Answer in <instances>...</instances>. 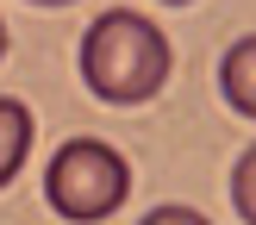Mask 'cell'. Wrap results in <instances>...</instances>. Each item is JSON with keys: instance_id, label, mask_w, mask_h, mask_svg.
Listing matches in <instances>:
<instances>
[{"instance_id": "obj_1", "label": "cell", "mask_w": 256, "mask_h": 225, "mask_svg": "<svg viewBox=\"0 0 256 225\" xmlns=\"http://www.w3.org/2000/svg\"><path fill=\"white\" fill-rule=\"evenodd\" d=\"M175 75V50L162 38L156 19L132 6H106L82 32V82L106 106H144L162 94V82Z\"/></svg>"}, {"instance_id": "obj_2", "label": "cell", "mask_w": 256, "mask_h": 225, "mask_svg": "<svg viewBox=\"0 0 256 225\" xmlns=\"http://www.w3.org/2000/svg\"><path fill=\"white\" fill-rule=\"evenodd\" d=\"M132 194V162L100 138H69L44 169V200L69 225H100Z\"/></svg>"}, {"instance_id": "obj_3", "label": "cell", "mask_w": 256, "mask_h": 225, "mask_svg": "<svg viewBox=\"0 0 256 225\" xmlns=\"http://www.w3.org/2000/svg\"><path fill=\"white\" fill-rule=\"evenodd\" d=\"M219 94H225V106H232L238 119H256V32L238 38V44L225 50V62H219Z\"/></svg>"}, {"instance_id": "obj_4", "label": "cell", "mask_w": 256, "mask_h": 225, "mask_svg": "<svg viewBox=\"0 0 256 225\" xmlns=\"http://www.w3.org/2000/svg\"><path fill=\"white\" fill-rule=\"evenodd\" d=\"M32 138H38L32 106H25V100H12V94H0V188H6L12 175L25 169V156H32Z\"/></svg>"}, {"instance_id": "obj_5", "label": "cell", "mask_w": 256, "mask_h": 225, "mask_svg": "<svg viewBox=\"0 0 256 225\" xmlns=\"http://www.w3.org/2000/svg\"><path fill=\"white\" fill-rule=\"evenodd\" d=\"M232 206H238L244 225H256V144L232 162Z\"/></svg>"}, {"instance_id": "obj_6", "label": "cell", "mask_w": 256, "mask_h": 225, "mask_svg": "<svg viewBox=\"0 0 256 225\" xmlns=\"http://www.w3.org/2000/svg\"><path fill=\"white\" fill-rule=\"evenodd\" d=\"M138 225H212V219L200 206H156V212H144Z\"/></svg>"}, {"instance_id": "obj_7", "label": "cell", "mask_w": 256, "mask_h": 225, "mask_svg": "<svg viewBox=\"0 0 256 225\" xmlns=\"http://www.w3.org/2000/svg\"><path fill=\"white\" fill-rule=\"evenodd\" d=\"M0 56H6V19H0Z\"/></svg>"}, {"instance_id": "obj_8", "label": "cell", "mask_w": 256, "mask_h": 225, "mask_svg": "<svg viewBox=\"0 0 256 225\" xmlns=\"http://www.w3.org/2000/svg\"><path fill=\"white\" fill-rule=\"evenodd\" d=\"M38 6H69V0H38Z\"/></svg>"}, {"instance_id": "obj_9", "label": "cell", "mask_w": 256, "mask_h": 225, "mask_svg": "<svg viewBox=\"0 0 256 225\" xmlns=\"http://www.w3.org/2000/svg\"><path fill=\"white\" fill-rule=\"evenodd\" d=\"M169 6H188V0H169Z\"/></svg>"}]
</instances>
